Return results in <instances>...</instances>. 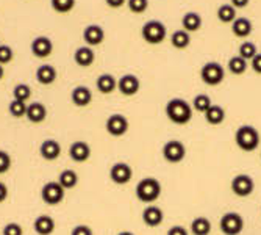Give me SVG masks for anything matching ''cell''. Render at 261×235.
<instances>
[{
    "instance_id": "23",
    "label": "cell",
    "mask_w": 261,
    "mask_h": 235,
    "mask_svg": "<svg viewBox=\"0 0 261 235\" xmlns=\"http://www.w3.org/2000/svg\"><path fill=\"white\" fill-rule=\"evenodd\" d=\"M74 61L80 67H89L94 61H96V54L89 45H82L74 52Z\"/></svg>"
},
{
    "instance_id": "3",
    "label": "cell",
    "mask_w": 261,
    "mask_h": 235,
    "mask_svg": "<svg viewBox=\"0 0 261 235\" xmlns=\"http://www.w3.org/2000/svg\"><path fill=\"white\" fill-rule=\"evenodd\" d=\"M234 143L243 152H253L259 146V132L253 126L244 124L236 130Z\"/></svg>"
},
{
    "instance_id": "47",
    "label": "cell",
    "mask_w": 261,
    "mask_h": 235,
    "mask_svg": "<svg viewBox=\"0 0 261 235\" xmlns=\"http://www.w3.org/2000/svg\"><path fill=\"white\" fill-rule=\"evenodd\" d=\"M4 77H5V67L0 64V80H2Z\"/></svg>"
},
{
    "instance_id": "33",
    "label": "cell",
    "mask_w": 261,
    "mask_h": 235,
    "mask_svg": "<svg viewBox=\"0 0 261 235\" xmlns=\"http://www.w3.org/2000/svg\"><path fill=\"white\" fill-rule=\"evenodd\" d=\"M256 54H258V49H256L255 42H252V41H244L238 49V55L241 58H244L246 61H252Z\"/></svg>"
},
{
    "instance_id": "48",
    "label": "cell",
    "mask_w": 261,
    "mask_h": 235,
    "mask_svg": "<svg viewBox=\"0 0 261 235\" xmlns=\"http://www.w3.org/2000/svg\"><path fill=\"white\" fill-rule=\"evenodd\" d=\"M117 235H135L133 232H130V230H122V232H119Z\"/></svg>"
},
{
    "instance_id": "30",
    "label": "cell",
    "mask_w": 261,
    "mask_h": 235,
    "mask_svg": "<svg viewBox=\"0 0 261 235\" xmlns=\"http://www.w3.org/2000/svg\"><path fill=\"white\" fill-rule=\"evenodd\" d=\"M171 44L178 51L186 49V47L191 44V36H189V33L185 32V30H177L171 36Z\"/></svg>"
},
{
    "instance_id": "49",
    "label": "cell",
    "mask_w": 261,
    "mask_h": 235,
    "mask_svg": "<svg viewBox=\"0 0 261 235\" xmlns=\"http://www.w3.org/2000/svg\"><path fill=\"white\" fill-rule=\"evenodd\" d=\"M0 235H2V230H0Z\"/></svg>"
},
{
    "instance_id": "41",
    "label": "cell",
    "mask_w": 261,
    "mask_h": 235,
    "mask_svg": "<svg viewBox=\"0 0 261 235\" xmlns=\"http://www.w3.org/2000/svg\"><path fill=\"white\" fill-rule=\"evenodd\" d=\"M70 235H94V232L86 224H77L72 230H70Z\"/></svg>"
},
{
    "instance_id": "24",
    "label": "cell",
    "mask_w": 261,
    "mask_h": 235,
    "mask_svg": "<svg viewBox=\"0 0 261 235\" xmlns=\"http://www.w3.org/2000/svg\"><path fill=\"white\" fill-rule=\"evenodd\" d=\"M181 27L188 33H193V32L200 30V27H202V17H200V14H197L194 11L186 13L181 17Z\"/></svg>"
},
{
    "instance_id": "14",
    "label": "cell",
    "mask_w": 261,
    "mask_h": 235,
    "mask_svg": "<svg viewBox=\"0 0 261 235\" xmlns=\"http://www.w3.org/2000/svg\"><path fill=\"white\" fill-rule=\"evenodd\" d=\"M39 155L47 161H54L61 155V145L54 138L44 139L39 146Z\"/></svg>"
},
{
    "instance_id": "44",
    "label": "cell",
    "mask_w": 261,
    "mask_h": 235,
    "mask_svg": "<svg viewBox=\"0 0 261 235\" xmlns=\"http://www.w3.org/2000/svg\"><path fill=\"white\" fill-rule=\"evenodd\" d=\"M8 195H10L8 186L4 182H0V204H4L8 199Z\"/></svg>"
},
{
    "instance_id": "31",
    "label": "cell",
    "mask_w": 261,
    "mask_h": 235,
    "mask_svg": "<svg viewBox=\"0 0 261 235\" xmlns=\"http://www.w3.org/2000/svg\"><path fill=\"white\" fill-rule=\"evenodd\" d=\"M32 98V88L27 83H17L13 88V99L20 101V102H27Z\"/></svg>"
},
{
    "instance_id": "9",
    "label": "cell",
    "mask_w": 261,
    "mask_h": 235,
    "mask_svg": "<svg viewBox=\"0 0 261 235\" xmlns=\"http://www.w3.org/2000/svg\"><path fill=\"white\" fill-rule=\"evenodd\" d=\"M161 154H163L166 161L175 165V163H180V161L185 160L186 148H185V145L181 143V141L171 139V141H168V143H164V146L161 149Z\"/></svg>"
},
{
    "instance_id": "40",
    "label": "cell",
    "mask_w": 261,
    "mask_h": 235,
    "mask_svg": "<svg viewBox=\"0 0 261 235\" xmlns=\"http://www.w3.org/2000/svg\"><path fill=\"white\" fill-rule=\"evenodd\" d=\"M2 235H23V229L19 223H8L5 224V227L2 229Z\"/></svg>"
},
{
    "instance_id": "13",
    "label": "cell",
    "mask_w": 261,
    "mask_h": 235,
    "mask_svg": "<svg viewBox=\"0 0 261 235\" xmlns=\"http://www.w3.org/2000/svg\"><path fill=\"white\" fill-rule=\"evenodd\" d=\"M139 88H141V82L133 74H125L117 80V89H119V92L127 98L135 96V94L139 91Z\"/></svg>"
},
{
    "instance_id": "16",
    "label": "cell",
    "mask_w": 261,
    "mask_h": 235,
    "mask_svg": "<svg viewBox=\"0 0 261 235\" xmlns=\"http://www.w3.org/2000/svg\"><path fill=\"white\" fill-rule=\"evenodd\" d=\"M83 39L89 47L100 45L105 39V30L97 24H91L83 30Z\"/></svg>"
},
{
    "instance_id": "15",
    "label": "cell",
    "mask_w": 261,
    "mask_h": 235,
    "mask_svg": "<svg viewBox=\"0 0 261 235\" xmlns=\"http://www.w3.org/2000/svg\"><path fill=\"white\" fill-rule=\"evenodd\" d=\"M164 220V214L163 210L156 205H147L144 210H142V223H144L147 227H158Z\"/></svg>"
},
{
    "instance_id": "26",
    "label": "cell",
    "mask_w": 261,
    "mask_h": 235,
    "mask_svg": "<svg viewBox=\"0 0 261 235\" xmlns=\"http://www.w3.org/2000/svg\"><path fill=\"white\" fill-rule=\"evenodd\" d=\"M96 86L102 94H111L114 89H117V80L111 74H102L97 77Z\"/></svg>"
},
{
    "instance_id": "1",
    "label": "cell",
    "mask_w": 261,
    "mask_h": 235,
    "mask_svg": "<svg viewBox=\"0 0 261 235\" xmlns=\"http://www.w3.org/2000/svg\"><path fill=\"white\" fill-rule=\"evenodd\" d=\"M164 113L171 123L177 126H185L193 120V105H189L181 98H174L166 104Z\"/></svg>"
},
{
    "instance_id": "38",
    "label": "cell",
    "mask_w": 261,
    "mask_h": 235,
    "mask_svg": "<svg viewBox=\"0 0 261 235\" xmlns=\"http://www.w3.org/2000/svg\"><path fill=\"white\" fill-rule=\"evenodd\" d=\"M14 58V52L10 45L7 44H0V64H8Z\"/></svg>"
},
{
    "instance_id": "37",
    "label": "cell",
    "mask_w": 261,
    "mask_h": 235,
    "mask_svg": "<svg viewBox=\"0 0 261 235\" xmlns=\"http://www.w3.org/2000/svg\"><path fill=\"white\" fill-rule=\"evenodd\" d=\"M127 7L135 14H142L149 8V0H127Z\"/></svg>"
},
{
    "instance_id": "2",
    "label": "cell",
    "mask_w": 261,
    "mask_h": 235,
    "mask_svg": "<svg viewBox=\"0 0 261 235\" xmlns=\"http://www.w3.org/2000/svg\"><path fill=\"white\" fill-rule=\"evenodd\" d=\"M135 193L139 202L142 204H153L161 196V183L155 177H144L141 179L135 188Z\"/></svg>"
},
{
    "instance_id": "45",
    "label": "cell",
    "mask_w": 261,
    "mask_h": 235,
    "mask_svg": "<svg viewBox=\"0 0 261 235\" xmlns=\"http://www.w3.org/2000/svg\"><path fill=\"white\" fill-rule=\"evenodd\" d=\"M250 0H230V5L234 8V10H241V8H246L249 5Z\"/></svg>"
},
{
    "instance_id": "50",
    "label": "cell",
    "mask_w": 261,
    "mask_h": 235,
    "mask_svg": "<svg viewBox=\"0 0 261 235\" xmlns=\"http://www.w3.org/2000/svg\"><path fill=\"white\" fill-rule=\"evenodd\" d=\"M259 157H261V155H259Z\"/></svg>"
},
{
    "instance_id": "43",
    "label": "cell",
    "mask_w": 261,
    "mask_h": 235,
    "mask_svg": "<svg viewBox=\"0 0 261 235\" xmlns=\"http://www.w3.org/2000/svg\"><path fill=\"white\" fill-rule=\"evenodd\" d=\"M166 235H189V233L183 226H172Z\"/></svg>"
},
{
    "instance_id": "8",
    "label": "cell",
    "mask_w": 261,
    "mask_h": 235,
    "mask_svg": "<svg viewBox=\"0 0 261 235\" xmlns=\"http://www.w3.org/2000/svg\"><path fill=\"white\" fill-rule=\"evenodd\" d=\"M230 188H231V193L238 198H247L255 190V182L249 174H238L231 179Z\"/></svg>"
},
{
    "instance_id": "29",
    "label": "cell",
    "mask_w": 261,
    "mask_h": 235,
    "mask_svg": "<svg viewBox=\"0 0 261 235\" xmlns=\"http://www.w3.org/2000/svg\"><path fill=\"white\" fill-rule=\"evenodd\" d=\"M227 67H228V70L233 76H243L247 70V67H249V61H246L240 55H234V57H231L228 60Z\"/></svg>"
},
{
    "instance_id": "12",
    "label": "cell",
    "mask_w": 261,
    "mask_h": 235,
    "mask_svg": "<svg viewBox=\"0 0 261 235\" xmlns=\"http://www.w3.org/2000/svg\"><path fill=\"white\" fill-rule=\"evenodd\" d=\"M30 51L36 58H47L54 52V42L47 36H36L30 44Z\"/></svg>"
},
{
    "instance_id": "22",
    "label": "cell",
    "mask_w": 261,
    "mask_h": 235,
    "mask_svg": "<svg viewBox=\"0 0 261 235\" xmlns=\"http://www.w3.org/2000/svg\"><path fill=\"white\" fill-rule=\"evenodd\" d=\"M253 32L252 20L247 17H236L231 24V33L238 38H247Z\"/></svg>"
},
{
    "instance_id": "46",
    "label": "cell",
    "mask_w": 261,
    "mask_h": 235,
    "mask_svg": "<svg viewBox=\"0 0 261 235\" xmlns=\"http://www.w3.org/2000/svg\"><path fill=\"white\" fill-rule=\"evenodd\" d=\"M105 4L110 7V8H121L124 7V4H127V0H105Z\"/></svg>"
},
{
    "instance_id": "42",
    "label": "cell",
    "mask_w": 261,
    "mask_h": 235,
    "mask_svg": "<svg viewBox=\"0 0 261 235\" xmlns=\"http://www.w3.org/2000/svg\"><path fill=\"white\" fill-rule=\"evenodd\" d=\"M250 67L253 69V73H256V74L261 76V52H258L253 57V60L250 61Z\"/></svg>"
},
{
    "instance_id": "21",
    "label": "cell",
    "mask_w": 261,
    "mask_h": 235,
    "mask_svg": "<svg viewBox=\"0 0 261 235\" xmlns=\"http://www.w3.org/2000/svg\"><path fill=\"white\" fill-rule=\"evenodd\" d=\"M57 77H58V73L52 64H41L36 69V80H38V83H41L44 86L52 85L57 80Z\"/></svg>"
},
{
    "instance_id": "4",
    "label": "cell",
    "mask_w": 261,
    "mask_h": 235,
    "mask_svg": "<svg viewBox=\"0 0 261 235\" xmlns=\"http://www.w3.org/2000/svg\"><path fill=\"white\" fill-rule=\"evenodd\" d=\"M166 35H168V29H166V26L161 20H156V19L146 22L141 29L142 39L152 45L161 44L166 39Z\"/></svg>"
},
{
    "instance_id": "36",
    "label": "cell",
    "mask_w": 261,
    "mask_h": 235,
    "mask_svg": "<svg viewBox=\"0 0 261 235\" xmlns=\"http://www.w3.org/2000/svg\"><path fill=\"white\" fill-rule=\"evenodd\" d=\"M8 111L13 118H23L27 114V102H20V101H11L8 105Z\"/></svg>"
},
{
    "instance_id": "39",
    "label": "cell",
    "mask_w": 261,
    "mask_h": 235,
    "mask_svg": "<svg viewBox=\"0 0 261 235\" xmlns=\"http://www.w3.org/2000/svg\"><path fill=\"white\" fill-rule=\"evenodd\" d=\"M11 163H13L11 155H10L7 151L0 149V174L8 173V171H10V168H11Z\"/></svg>"
},
{
    "instance_id": "35",
    "label": "cell",
    "mask_w": 261,
    "mask_h": 235,
    "mask_svg": "<svg viewBox=\"0 0 261 235\" xmlns=\"http://www.w3.org/2000/svg\"><path fill=\"white\" fill-rule=\"evenodd\" d=\"M213 105L211 102V98L208 96V94H197V96L194 98L193 101V110L199 111V113H206V110Z\"/></svg>"
},
{
    "instance_id": "28",
    "label": "cell",
    "mask_w": 261,
    "mask_h": 235,
    "mask_svg": "<svg viewBox=\"0 0 261 235\" xmlns=\"http://www.w3.org/2000/svg\"><path fill=\"white\" fill-rule=\"evenodd\" d=\"M189 230L193 235H208L211 232V223L206 217H197L193 220Z\"/></svg>"
},
{
    "instance_id": "17",
    "label": "cell",
    "mask_w": 261,
    "mask_h": 235,
    "mask_svg": "<svg viewBox=\"0 0 261 235\" xmlns=\"http://www.w3.org/2000/svg\"><path fill=\"white\" fill-rule=\"evenodd\" d=\"M69 157L75 163H85L91 157V148L85 141H74L69 148Z\"/></svg>"
},
{
    "instance_id": "25",
    "label": "cell",
    "mask_w": 261,
    "mask_h": 235,
    "mask_svg": "<svg viewBox=\"0 0 261 235\" xmlns=\"http://www.w3.org/2000/svg\"><path fill=\"white\" fill-rule=\"evenodd\" d=\"M203 116H205V121H206L210 126H219V124H222L224 120H225V110H224L221 105H215V104H213V105L206 110V113H205Z\"/></svg>"
},
{
    "instance_id": "11",
    "label": "cell",
    "mask_w": 261,
    "mask_h": 235,
    "mask_svg": "<svg viewBox=\"0 0 261 235\" xmlns=\"http://www.w3.org/2000/svg\"><path fill=\"white\" fill-rule=\"evenodd\" d=\"M132 177H133V170L125 161L114 163L110 170V179L116 185H125L132 180Z\"/></svg>"
},
{
    "instance_id": "18",
    "label": "cell",
    "mask_w": 261,
    "mask_h": 235,
    "mask_svg": "<svg viewBox=\"0 0 261 235\" xmlns=\"http://www.w3.org/2000/svg\"><path fill=\"white\" fill-rule=\"evenodd\" d=\"M70 101L77 107H88L92 102V91L88 86L79 85L70 92Z\"/></svg>"
},
{
    "instance_id": "20",
    "label": "cell",
    "mask_w": 261,
    "mask_h": 235,
    "mask_svg": "<svg viewBox=\"0 0 261 235\" xmlns=\"http://www.w3.org/2000/svg\"><path fill=\"white\" fill-rule=\"evenodd\" d=\"M55 227L57 223L49 215H39L33 223V229L38 235H52L55 232Z\"/></svg>"
},
{
    "instance_id": "27",
    "label": "cell",
    "mask_w": 261,
    "mask_h": 235,
    "mask_svg": "<svg viewBox=\"0 0 261 235\" xmlns=\"http://www.w3.org/2000/svg\"><path fill=\"white\" fill-rule=\"evenodd\" d=\"M58 182L64 190H72V188H75L79 183V174L74 170H64L60 173Z\"/></svg>"
},
{
    "instance_id": "6",
    "label": "cell",
    "mask_w": 261,
    "mask_h": 235,
    "mask_svg": "<svg viewBox=\"0 0 261 235\" xmlns=\"http://www.w3.org/2000/svg\"><path fill=\"white\" fill-rule=\"evenodd\" d=\"M66 190L60 185V182H47L41 188V199L47 205H58L64 201Z\"/></svg>"
},
{
    "instance_id": "10",
    "label": "cell",
    "mask_w": 261,
    "mask_h": 235,
    "mask_svg": "<svg viewBox=\"0 0 261 235\" xmlns=\"http://www.w3.org/2000/svg\"><path fill=\"white\" fill-rule=\"evenodd\" d=\"M128 120L121 114V113H114L111 116H108V120L105 123V129L107 132L111 135V136H116V138H119V136H124L127 132H128Z\"/></svg>"
},
{
    "instance_id": "34",
    "label": "cell",
    "mask_w": 261,
    "mask_h": 235,
    "mask_svg": "<svg viewBox=\"0 0 261 235\" xmlns=\"http://www.w3.org/2000/svg\"><path fill=\"white\" fill-rule=\"evenodd\" d=\"M50 5H52V10L55 13L67 14V13H70L74 10L75 0H50Z\"/></svg>"
},
{
    "instance_id": "5",
    "label": "cell",
    "mask_w": 261,
    "mask_h": 235,
    "mask_svg": "<svg viewBox=\"0 0 261 235\" xmlns=\"http://www.w3.org/2000/svg\"><path fill=\"white\" fill-rule=\"evenodd\" d=\"M225 70L221 63L218 61H210L205 63L200 69V79L208 86H218L224 82Z\"/></svg>"
},
{
    "instance_id": "32",
    "label": "cell",
    "mask_w": 261,
    "mask_h": 235,
    "mask_svg": "<svg viewBox=\"0 0 261 235\" xmlns=\"http://www.w3.org/2000/svg\"><path fill=\"white\" fill-rule=\"evenodd\" d=\"M218 19L224 24H233V20L236 19V10L230 5V4H224L218 8Z\"/></svg>"
},
{
    "instance_id": "19",
    "label": "cell",
    "mask_w": 261,
    "mask_h": 235,
    "mask_svg": "<svg viewBox=\"0 0 261 235\" xmlns=\"http://www.w3.org/2000/svg\"><path fill=\"white\" fill-rule=\"evenodd\" d=\"M27 120L32 124H41L45 121L47 118V108L42 102H32L30 105H27Z\"/></svg>"
},
{
    "instance_id": "7",
    "label": "cell",
    "mask_w": 261,
    "mask_h": 235,
    "mask_svg": "<svg viewBox=\"0 0 261 235\" xmlns=\"http://www.w3.org/2000/svg\"><path fill=\"white\" fill-rule=\"evenodd\" d=\"M219 227L224 235H240L244 229V218L236 212H227L219 221Z\"/></svg>"
}]
</instances>
